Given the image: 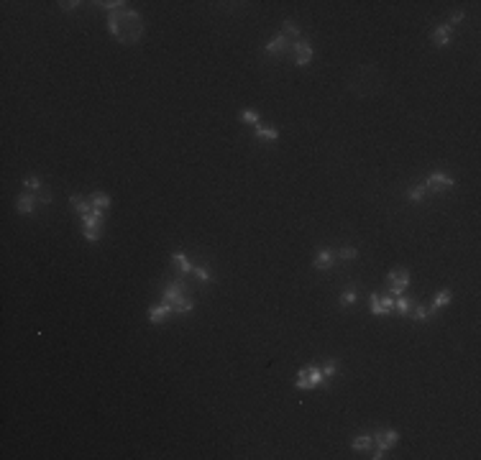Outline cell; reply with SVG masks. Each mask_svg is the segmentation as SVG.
Masks as SVG:
<instances>
[{"label":"cell","instance_id":"obj_1","mask_svg":"<svg viewBox=\"0 0 481 460\" xmlns=\"http://www.w3.org/2000/svg\"><path fill=\"white\" fill-rule=\"evenodd\" d=\"M108 31L120 44H136L143 36V16L138 11H115L108 16Z\"/></svg>","mask_w":481,"mask_h":460},{"label":"cell","instance_id":"obj_2","mask_svg":"<svg viewBox=\"0 0 481 460\" xmlns=\"http://www.w3.org/2000/svg\"><path fill=\"white\" fill-rule=\"evenodd\" d=\"M295 386L300 389V391H315V389H328V378L323 376V366H315V363H310V366H305V368H300L297 371V381H295Z\"/></svg>","mask_w":481,"mask_h":460},{"label":"cell","instance_id":"obj_3","mask_svg":"<svg viewBox=\"0 0 481 460\" xmlns=\"http://www.w3.org/2000/svg\"><path fill=\"white\" fill-rule=\"evenodd\" d=\"M374 445H376V452L371 455L374 460H381V457H387V452H389V447H394L397 442H399V432L397 430H376L374 435Z\"/></svg>","mask_w":481,"mask_h":460},{"label":"cell","instance_id":"obj_4","mask_svg":"<svg viewBox=\"0 0 481 460\" xmlns=\"http://www.w3.org/2000/svg\"><path fill=\"white\" fill-rule=\"evenodd\" d=\"M410 286V271L407 268H392L387 274V289L392 292V297H399Z\"/></svg>","mask_w":481,"mask_h":460},{"label":"cell","instance_id":"obj_5","mask_svg":"<svg viewBox=\"0 0 481 460\" xmlns=\"http://www.w3.org/2000/svg\"><path fill=\"white\" fill-rule=\"evenodd\" d=\"M425 187H427V192H448V189L456 187V179L448 177V174H443V171H432V174L427 177Z\"/></svg>","mask_w":481,"mask_h":460},{"label":"cell","instance_id":"obj_6","mask_svg":"<svg viewBox=\"0 0 481 460\" xmlns=\"http://www.w3.org/2000/svg\"><path fill=\"white\" fill-rule=\"evenodd\" d=\"M187 284H184V279H177V281H172V284H167V289L162 292V302H167V304H177L182 297H187Z\"/></svg>","mask_w":481,"mask_h":460},{"label":"cell","instance_id":"obj_7","mask_svg":"<svg viewBox=\"0 0 481 460\" xmlns=\"http://www.w3.org/2000/svg\"><path fill=\"white\" fill-rule=\"evenodd\" d=\"M290 51L295 54V64L297 67H307L310 62H312V46H310V41H295L292 46H290Z\"/></svg>","mask_w":481,"mask_h":460},{"label":"cell","instance_id":"obj_8","mask_svg":"<svg viewBox=\"0 0 481 460\" xmlns=\"http://www.w3.org/2000/svg\"><path fill=\"white\" fill-rule=\"evenodd\" d=\"M169 315H174V307H172V304H167V302H162V304H151L146 317H149V322H151V325H162Z\"/></svg>","mask_w":481,"mask_h":460},{"label":"cell","instance_id":"obj_9","mask_svg":"<svg viewBox=\"0 0 481 460\" xmlns=\"http://www.w3.org/2000/svg\"><path fill=\"white\" fill-rule=\"evenodd\" d=\"M290 38L284 36V33H276L274 38H271V41L264 46V54L266 56H279V54H284V51H290Z\"/></svg>","mask_w":481,"mask_h":460},{"label":"cell","instance_id":"obj_10","mask_svg":"<svg viewBox=\"0 0 481 460\" xmlns=\"http://www.w3.org/2000/svg\"><path fill=\"white\" fill-rule=\"evenodd\" d=\"M333 263H335V256H333L330 248H320L315 253V261H312V266L317 268V271H330Z\"/></svg>","mask_w":481,"mask_h":460},{"label":"cell","instance_id":"obj_11","mask_svg":"<svg viewBox=\"0 0 481 460\" xmlns=\"http://www.w3.org/2000/svg\"><path fill=\"white\" fill-rule=\"evenodd\" d=\"M430 41H432L435 46H448V44H451V26H448V23L435 26V28L430 31Z\"/></svg>","mask_w":481,"mask_h":460},{"label":"cell","instance_id":"obj_12","mask_svg":"<svg viewBox=\"0 0 481 460\" xmlns=\"http://www.w3.org/2000/svg\"><path fill=\"white\" fill-rule=\"evenodd\" d=\"M16 210H18L21 215H31V212L36 210V195H33V192H23V195H18Z\"/></svg>","mask_w":481,"mask_h":460},{"label":"cell","instance_id":"obj_13","mask_svg":"<svg viewBox=\"0 0 481 460\" xmlns=\"http://www.w3.org/2000/svg\"><path fill=\"white\" fill-rule=\"evenodd\" d=\"M172 261L177 263V268H179V276H182V279H184L187 274H192V271H195V266L189 263V258H187L182 251H174V253H172Z\"/></svg>","mask_w":481,"mask_h":460},{"label":"cell","instance_id":"obj_14","mask_svg":"<svg viewBox=\"0 0 481 460\" xmlns=\"http://www.w3.org/2000/svg\"><path fill=\"white\" fill-rule=\"evenodd\" d=\"M254 136L261 138V141H279V131H276L274 126H266V123H256Z\"/></svg>","mask_w":481,"mask_h":460},{"label":"cell","instance_id":"obj_15","mask_svg":"<svg viewBox=\"0 0 481 460\" xmlns=\"http://www.w3.org/2000/svg\"><path fill=\"white\" fill-rule=\"evenodd\" d=\"M69 205L74 207V212H77L79 217L87 215V212H92V202L85 200V197H79V195H69Z\"/></svg>","mask_w":481,"mask_h":460},{"label":"cell","instance_id":"obj_16","mask_svg":"<svg viewBox=\"0 0 481 460\" xmlns=\"http://www.w3.org/2000/svg\"><path fill=\"white\" fill-rule=\"evenodd\" d=\"M451 299H453V292H451V289H440V292L432 297L430 310H432V312H435V310H443V307H448V304H451Z\"/></svg>","mask_w":481,"mask_h":460},{"label":"cell","instance_id":"obj_17","mask_svg":"<svg viewBox=\"0 0 481 460\" xmlns=\"http://www.w3.org/2000/svg\"><path fill=\"white\" fill-rule=\"evenodd\" d=\"M103 215H105V210H95L92 207V212L82 215V227H100L103 225Z\"/></svg>","mask_w":481,"mask_h":460},{"label":"cell","instance_id":"obj_18","mask_svg":"<svg viewBox=\"0 0 481 460\" xmlns=\"http://www.w3.org/2000/svg\"><path fill=\"white\" fill-rule=\"evenodd\" d=\"M425 195H427V187H425V182H417V184H412V187L407 189V200H410V202H422V200H425Z\"/></svg>","mask_w":481,"mask_h":460},{"label":"cell","instance_id":"obj_19","mask_svg":"<svg viewBox=\"0 0 481 460\" xmlns=\"http://www.w3.org/2000/svg\"><path fill=\"white\" fill-rule=\"evenodd\" d=\"M412 307H415V302H412V299H407V297H394V310H397L399 315H405V317H410V312H412Z\"/></svg>","mask_w":481,"mask_h":460},{"label":"cell","instance_id":"obj_20","mask_svg":"<svg viewBox=\"0 0 481 460\" xmlns=\"http://www.w3.org/2000/svg\"><path fill=\"white\" fill-rule=\"evenodd\" d=\"M371 445H374V437H371V435H358V437L351 440V447L358 450V452H361V450H364V452L371 450Z\"/></svg>","mask_w":481,"mask_h":460},{"label":"cell","instance_id":"obj_21","mask_svg":"<svg viewBox=\"0 0 481 460\" xmlns=\"http://www.w3.org/2000/svg\"><path fill=\"white\" fill-rule=\"evenodd\" d=\"M369 310H371V315H376V317L387 315L384 307H381V294H379V292H371V294H369Z\"/></svg>","mask_w":481,"mask_h":460},{"label":"cell","instance_id":"obj_22","mask_svg":"<svg viewBox=\"0 0 481 460\" xmlns=\"http://www.w3.org/2000/svg\"><path fill=\"white\" fill-rule=\"evenodd\" d=\"M195 310V299L192 297H182L177 304H174V315H189Z\"/></svg>","mask_w":481,"mask_h":460},{"label":"cell","instance_id":"obj_23","mask_svg":"<svg viewBox=\"0 0 481 460\" xmlns=\"http://www.w3.org/2000/svg\"><path fill=\"white\" fill-rule=\"evenodd\" d=\"M90 202H92L95 210H108L110 207V195H105V192H95V195L90 197Z\"/></svg>","mask_w":481,"mask_h":460},{"label":"cell","instance_id":"obj_24","mask_svg":"<svg viewBox=\"0 0 481 460\" xmlns=\"http://www.w3.org/2000/svg\"><path fill=\"white\" fill-rule=\"evenodd\" d=\"M410 317H412V320H425V322H427V320L432 317V310H430V307H425V304H415V307H412V312H410Z\"/></svg>","mask_w":481,"mask_h":460},{"label":"cell","instance_id":"obj_25","mask_svg":"<svg viewBox=\"0 0 481 460\" xmlns=\"http://www.w3.org/2000/svg\"><path fill=\"white\" fill-rule=\"evenodd\" d=\"M356 299H358V289H356V284H351V286H346V292L341 294V307H351Z\"/></svg>","mask_w":481,"mask_h":460},{"label":"cell","instance_id":"obj_26","mask_svg":"<svg viewBox=\"0 0 481 460\" xmlns=\"http://www.w3.org/2000/svg\"><path fill=\"white\" fill-rule=\"evenodd\" d=\"M282 33H284L287 38H297V36H300V28H297V23H295L292 18H287V21L282 23Z\"/></svg>","mask_w":481,"mask_h":460},{"label":"cell","instance_id":"obj_27","mask_svg":"<svg viewBox=\"0 0 481 460\" xmlns=\"http://www.w3.org/2000/svg\"><path fill=\"white\" fill-rule=\"evenodd\" d=\"M338 258H341V261H353V258H358V248H356V246H343V248L338 251Z\"/></svg>","mask_w":481,"mask_h":460},{"label":"cell","instance_id":"obj_28","mask_svg":"<svg viewBox=\"0 0 481 460\" xmlns=\"http://www.w3.org/2000/svg\"><path fill=\"white\" fill-rule=\"evenodd\" d=\"M82 236H85V241L98 243V241L103 238V230H100V227H82Z\"/></svg>","mask_w":481,"mask_h":460},{"label":"cell","instance_id":"obj_29","mask_svg":"<svg viewBox=\"0 0 481 460\" xmlns=\"http://www.w3.org/2000/svg\"><path fill=\"white\" fill-rule=\"evenodd\" d=\"M23 187H28V189H33V192H41V189H44V182L38 179V177H26V179H23Z\"/></svg>","mask_w":481,"mask_h":460},{"label":"cell","instance_id":"obj_30","mask_svg":"<svg viewBox=\"0 0 481 460\" xmlns=\"http://www.w3.org/2000/svg\"><path fill=\"white\" fill-rule=\"evenodd\" d=\"M323 376H325V378H333V376H338V361H335V358H330V361L323 366Z\"/></svg>","mask_w":481,"mask_h":460},{"label":"cell","instance_id":"obj_31","mask_svg":"<svg viewBox=\"0 0 481 460\" xmlns=\"http://www.w3.org/2000/svg\"><path fill=\"white\" fill-rule=\"evenodd\" d=\"M240 121H244V123H261V118H259V112L256 110H244V112H240Z\"/></svg>","mask_w":481,"mask_h":460},{"label":"cell","instance_id":"obj_32","mask_svg":"<svg viewBox=\"0 0 481 460\" xmlns=\"http://www.w3.org/2000/svg\"><path fill=\"white\" fill-rule=\"evenodd\" d=\"M195 276H197L200 281H205V284L213 281V276H210V271H208V266H197V268H195Z\"/></svg>","mask_w":481,"mask_h":460},{"label":"cell","instance_id":"obj_33","mask_svg":"<svg viewBox=\"0 0 481 460\" xmlns=\"http://www.w3.org/2000/svg\"><path fill=\"white\" fill-rule=\"evenodd\" d=\"M381 307H384L387 315H392V310H394V297H381Z\"/></svg>","mask_w":481,"mask_h":460},{"label":"cell","instance_id":"obj_34","mask_svg":"<svg viewBox=\"0 0 481 460\" xmlns=\"http://www.w3.org/2000/svg\"><path fill=\"white\" fill-rule=\"evenodd\" d=\"M62 6V11H74V8H79L82 3H79V0H64V3H59Z\"/></svg>","mask_w":481,"mask_h":460},{"label":"cell","instance_id":"obj_35","mask_svg":"<svg viewBox=\"0 0 481 460\" xmlns=\"http://www.w3.org/2000/svg\"><path fill=\"white\" fill-rule=\"evenodd\" d=\"M463 18H466V13H463V11H456V13L451 16V23H458V21H463ZM451 23H448V26H451Z\"/></svg>","mask_w":481,"mask_h":460},{"label":"cell","instance_id":"obj_36","mask_svg":"<svg viewBox=\"0 0 481 460\" xmlns=\"http://www.w3.org/2000/svg\"><path fill=\"white\" fill-rule=\"evenodd\" d=\"M38 202H41V205H49V202H52V195H49V192H41V195H38Z\"/></svg>","mask_w":481,"mask_h":460}]
</instances>
